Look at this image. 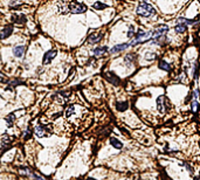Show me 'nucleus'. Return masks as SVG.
<instances>
[{
    "label": "nucleus",
    "mask_w": 200,
    "mask_h": 180,
    "mask_svg": "<svg viewBox=\"0 0 200 180\" xmlns=\"http://www.w3.org/2000/svg\"><path fill=\"white\" fill-rule=\"evenodd\" d=\"M25 50H26V48H25L23 46H16V47L13 49V54H14L16 57H21V56H23Z\"/></svg>",
    "instance_id": "10"
},
{
    "label": "nucleus",
    "mask_w": 200,
    "mask_h": 180,
    "mask_svg": "<svg viewBox=\"0 0 200 180\" xmlns=\"http://www.w3.org/2000/svg\"><path fill=\"white\" fill-rule=\"evenodd\" d=\"M116 108L118 111H124L128 109V102H118L116 104Z\"/></svg>",
    "instance_id": "17"
},
{
    "label": "nucleus",
    "mask_w": 200,
    "mask_h": 180,
    "mask_svg": "<svg viewBox=\"0 0 200 180\" xmlns=\"http://www.w3.org/2000/svg\"><path fill=\"white\" fill-rule=\"evenodd\" d=\"M145 57H146L148 60H152V58H155V57H156V54H153V53H152V54H146V55H145Z\"/></svg>",
    "instance_id": "27"
},
{
    "label": "nucleus",
    "mask_w": 200,
    "mask_h": 180,
    "mask_svg": "<svg viewBox=\"0 0 200 180\" xmlns=\"http://www.w3.org/2000/svg\"><path fill=\"white\" fill-rule=\"evenodd\" d=\"M69 6H70V3H68V1H59L58 3V7H59V11L61 12V13H68V11H69Z\"/></svg>",
    "instance_id": "6"
},
{
    "label": "nucleus",
    "mask_w": 200,
    "mask_h": 180,
    "mask_svg": "<svg viewBox=\"0 0 200 180\" xmlns=\"http://www.w3.org/2000/svg\"><path fill=\"white\" fill-rule=\"evenodd\" d=\"M35 135L38 137H45L46 136V129L43 126H36L35 128Z\"/></svg>",
    "instance_id": "14"
},
{
    "label": "nucleus",
    "mask_w": 200,
    "mask_h": 180,
    "mask_svg": "<svg viewBox=\"0 0 200 180\" xmlns=\"http://www.w3.org/2000/svg\"><path fill=\"white\" fill-rule=\"evenodd\" d=\"M69 11L71 13H76V14H81V13H84L85 11H87V7H85V5L81 4V3H71L70 6H69Z\"/></svg>",
    "instance_id": "4"
},
{
    "label": "nucleus",
    "mask_w": 200,
    "mask_h": 180,
    "mask_svg": "<svg viewBox=\"0 0 200 180\" xmlns=\"http://www.w3.org/2000/svg\"><path fill=\"white\" fill-rule=\"evenodd\" d=\"M194 180H200V178H195V179H194Z\"/></svg>",
    "instance_id": "31"
},
{
    "label": "nucleus",
    "mask_w": 200,
    "mask_h": 180,
    "mask_svg": "<svg viewBox=\"0 0 200 180\" xmlns=\"http://www.w3.org/2000/svg\"><path fill=\"white\" fill-rule=\"evenodd\" d=\"M74 111H75L74 106H73V105H70V106L68 108V110L66 111V116H68V117H69V116H71V115L74 113Z\"/></svg>",
    "instance_id": "23"
},
{
    "label": "nucleus",
    "mask_w": 200,
    "mask_h": 180,
    "mask_svg": "<svg viewBox=\"0 0 200 180\" xmlns=\"http://www.w3.org/2000/svg\"><path fill=\"white\" fill-rule=\"evenodd\" d=\"M186 31V25H180V23H178L177 26H176V32L177 33H184Z\"/></svg>",
    "instance_id": "19"
},
{
    "label": "nucleus",
    "mask_w": 200,
    "mask_h": 180,
    "mask_svg": "<svg viewBox=\"0 0 200 180\" xmlns=\"http://www.w3.org/2000/svg\"><path fill=\"white\" fill-rule=\"evenodd\" d=\"M12 32H13V27L12 26H7V27H5L3 31H1V34H0V39H6V38H8L11 34H12Z\"/></svg>",
    "instance_id": "7"
},
{
    "label": "nucleus",
    "mask_w": 200,
    "mask_h": 180,
    "mask_svg": "<svg viewBox=\"0 0 200 180\" xmlns=\"http://www.w3.org/2000/svg\"><path fill=\"white\" fill-rule=\"evenodd\" d=\"M129 46H130L129 43H122V45H117V46H115V47H112L110 52H111V53H117V52H121V50L126 49Z\"/></svg>",
    "instance_id": "11"
},
{
    "label": "nucleus",
    "mask_w": 200,
    "mask_h": 180,
    "mask_svg": "<svg viewBox=\"0 0 200 180\" xmlns=\"http://www.w3.org/2000/svg\"><path fill=\"white\" fill-rule=\"evenodd\" d=\"M35 178H36V180H45L43 178H41V177H39V175H35Z\"/></svg>",
    "instance_id": "29"
},
{
    "label": "nucleus",
    "mask_w": 200,
    "mask_h": 180,
    "mask_svg": "<svg viewBox=\"0 0 200 180\" xmlns=\"http://www.w3.org/2000/svg\"><path fill=\"white\" fill-rule=\"evenodd\" d=\"M135 33H136V31H135L133 26H130V27H129V32H128V36H129V38H132V36L135 35Z\"/></svg>",
    "instance_id": "22"
},
{
    "label": "nucleus",
    "mask_w": 200,
    "mask_h": 180,
    "mask_svg": "<svg viewBox=\"0 0 200 180\" xmlns=\"http://www.w3.org/2000/svg\"><path fill=\"white\" fill-rule=\"evenodd\" d=\"M15 20H16V21H15L16 23H23V22L26 21V18H25L23 15H20V16H18Z\"/></svg>",
    "instance_id": "24"
},
{
    "label": "nucleus",
    "mask_w": 200,
    "mask_h": 180,
    "mask_svg": "<svg viewBox=\"0 0 200 180\" xmlns=\"http://www.w3.org/2000/svg\"><path fill=\"white\" fill-rule=\"evenodd\" d=\"M136 57H137V55H135V54H128V55L124 57V61H125L126 65H131V63L135 61Z\"/></svg>",
    "instance_id": "15"
},
{
    "label": "nucleus",
    "mask_w": 200,
    "mask_h": 180,
    "mask_svg": "<svg viewBox=\"0 0 200 180\" xmlns=\"http://www.w3.org/2000/svg\"><path fill=\"white\" fill-rule=\"evenodd\" d=\"M110 144L113 147H116V148H122L123 147V144L118 139H116V138H110Z\"/></svg>",
    "instance_id": "13"
},
{
    "label": "nucleus",
    "mask_w": 200,
    "mask_h": 180,
    "mask_svg": "<svg viewBox=\"0 0 200 180\" xmlns=\"http://www.w3.org/2000/svg\"><path fill=\"white\" fill-rule=\"evenodd\" d=\"M168 31V27L166 25H158L156 28H155V31L151 33L152 35V42H156V43H162L164 40H166L165 38V34L167 33Z\"/></svg>",
    "instance_id": "1"
},
{
    "label": "nucleus",
    "mask_w": 200,
    "mask_h": 180,
    "mask_svg": "<svg viewBox=\"0 0 200 180\" xmlns=\"http://www.w3.org/2000/svg\"><path fill=\"white\" fill-rule=\"evenodd\" d=\"M94 8L95 10H103V8H107V5H104L102 3H95L94 4Z\"/></svg>",
    "instance_id": "21"
},
{
    "label": "nucleus",
    "mask_w": 200,
    "mask_h": 180,
    "mask_svg": "<svg viewBox=\"0 0 200 180\" xmlns=\"http://www.w3.org/2000/svg\"><path fill=\"white\" fill-rule=\"evenodd\" d=\"M102 36H103V35H102L101 33H94V34H91V35L88 38V41H89V43H97V42L101 41Z\"/></svg>",
    "instance_id": "9"
},
{
    "label": "nucleus",
    "mask_w": 200,
    "mask_h": 180,
    "mask_svg": "<svg viewBox=\"0 0 200 180\" xmlns=\"http://www.w3.org/2000/svg\"><path fill=\"white\" fill-rule=\"evenodd\" d=\"M164 102H165V97L164 96H159L157 98V108H158L159 112H162V113H164L166 111L165 105H164Z\"/></svg>",
    "instance_id": "8"
},
{
    "label": "nucleus",
    "mask_w": 200,
    "mask_h": 180,
    "mask_svg": "<svg viewBox=\"0 0 200 180\" xmlns=\"http://www.w3.org/2000/svg\"><path fill=\"white\" fill-rule=\"evenodd\" d=\"M88 180H96V179H94V178H88Z\"/></svg>",
    "instance_id": "30"
},
{
    "label": "nucleus",
    "mask_w": 200,
    "mask_h": 180,
    "mask_svg": "<svg viewBox=\"0 0 200 180\" xmlns=\"http://www.w3.org/2000/svg\"><path fill=\"white\" fill-rule=\"evenodd\" d=\"M197 109H198V102H197V101H193V102H192V110L195 112Z\"/></svg>",
    "instance_id": "26"
},
{
    "label": "nucleus",
    "mask_w": 200,
    "mask_h": 180,
    "mask_svg": "<svg viewBox=\"0 0 200 180\" xmlns=\"http://www.w3.org/2000/svg\"><path fill=\"white\" fill-rule=\"evenodd\" d=\"M155 13H156L155 8L150 4L144 3V1H140V4L137 7V14H139L140 16H150Z\"/></svg>",
    "instance_id": "2"
},
{
    "label": "nucleus",
    "mask_w": 200,
    "mask_h": 180,
    "mask_svg": "<svg viewBox=\"0 0 200 180\" xmlns=\"http://www.w3.org/2000/svg\"><path fill=\"white\" fill-rule=\"evenodd\" d=\"M151 35L150 32H145V31H138V33L136 34V38H135V41H132L130 45L131 46H136L140 42H144V41H148V38Z\"/></svg>",
    "instance_id": "3"
},
{
    "label": "nucleus",
    "mask_w": 200,
    "mask_h": 180,
    "mask_svg": "<svg viewBox=\"0 0 200 180\" xmlns=\"http://www.w3.org/2000/svg\"><path fill=\"white\" fill-rule=\"evenodd\" d=\"M19 173H20L21 175H31V174H32V173H31V170L27 168V167L20 168V170H19Z\"/></svg>",
    "instance_id": "20"
},
{
    "label": "nucleus",
    "mask_w": 200,
    "mask_h": 180,
    "mask_svg": "<svg viewBox=\"0 0 200 180\" xmlns=\"http://www.w3.org/2000/svg\"><path fill=\"white\" fill-rule=\"evenodd\" d=\"M107 76H110V77H107L109 81H111L113 84H117L120 81H118V78H116V75L115 74H112V73H108L107 74Z\"/></svg>",
    "instance_id": "18"
},
{
    "label": "nucleus",
    "mask_w": 200,
    "mask_h": 180,
    "mask_svg": "<svg viewBox=\"0 0 200 180\" xmlns=\"http://www.w3.org/2000/svg\"><path fill=\"white\" fill-rule=\"evenodd\" d=\"M56 54H58V52H56V49H52V50H48L45 56H43V65H48L53 61V58L56 56Z\"/></svg>",
    "instance_id": "5"
},
{
    "label": "nucleus",
    "mask_w": 200,
    "mask_h": 180,
    "mask_svg": "<svg viewBox=\"0 0 200 180\" xmlns=\"http://www.w3.org/2000/svg\"><path fill=\"white\" fill-rule=\"evenodd\" d=\"M3 145H4V146H6V145H11V139H6V138H4V140H3Z\"/></svg>",
    "instance_id": "28"
},
{
    "label": "nucleus",
    "mask_w": 200,
    "mask_h": 180,
    "mask_svg": "<svg viewBox=\"0 0 200 180\" xmlns=\"http://www.w3.org/2000/svg\"><path fill=\"white\" fill-rule=\"evenodd\" d=\"M107 52H108V47H100V48L94 49V55L95 56H103Z\"/></svg>",
    "instance_id": "12"
},
{
    "label": "nucleus",
    "mask_w": 200,
    "mask_h": 180,
    "mask_svg": "<svg viewBox=\"0 0 200 180\" xmlns=\"http://www.w3.org/2000/svg\"><path fill=\"white\" fill-rule=\"evenodd\" d=\"M159 68L163 69V70H165V71H170V70H171L170 65H167V63L164 61V60H160V61H159Z\"/></svg>",
    "instance_id": "16"
},
{
    "label": "nucleus",
    "mask_w": 200,
    "mask_h": 180,
    "mask_svg": "<svg viewBox=\"0 0 200 180\" xmlns=\"http://www.w3.org/2000/svg\"><path fill=\"white\" fill-rule=\"evenodd\" d=\"M13 121H14V115H11V117H7V118H6V122L8 123V124H7L8 126H11V125H12Z\"/></svg>",
    "instance_id": "25"
}]
</instances>
